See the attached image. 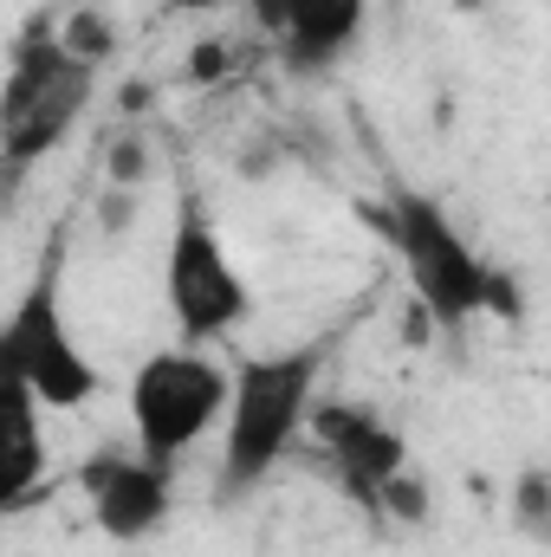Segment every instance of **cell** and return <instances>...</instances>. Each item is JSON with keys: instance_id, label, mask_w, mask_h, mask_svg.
<instances>
[{"instance_id": "obj_1", "label": "cell", "mask_w": 551, "mask_h": 557, "mask_svg": "<svg viewBox=\"0 0 551 557\" xmlns=\"http://www.w3.org/2000/svg\"><path fill=\"white\" fill-rule=\"evenodd\" d=\"M364 221L396 247L409 292L421 298V311L441 324V331H467L474 318L500 311V318H519V292L506 285V273H493L474 240L454 227V214L421 195L409 182H396L383 201H364Z\"/></svg>"}, {"instance_id": "obj_2", "label": "cell", "mask_w": 551, "mask_h": 557, "mask_svg": "<svg viewBox=\"0 0 551 557\" xmlns=\"http://www.w3.org/2000/svg\"><path fill=\"white\" fill-rule=\"evenodd\" d=\"M318 370H325L318 344L234 363V396L221 421V499H241L273 480V467L292 454V441L318 409Z\"/></svg>"}, {"instance_id": "obj_3", "label": "cell", "mask_w": 551, "mask_h": 557, "mask_svg": "<svg viewBox=\"0 0 551 557\" xmlns=\"http://www.w3.org/2000/svg\"><path fill=\"white\" fill-rule=\"evenodd\" d=\"M59 260L65 247L52 240L46 267L33 273V285L13 298L7 324H0V383H20L46 416H72L98 396V363L78 350L72 324H65V298H59Z\"/></svg>"}, {"instance_id": "obj_4", "label": "cell", "mask_w": 551, "mask_h": 557, "mask_svg": "<svg viewBox=\"0 0 551 557\" xmlns=\"http://www.w3.org/2000/svg\"><path fill=\"white\" fill-rule=\"evenodd\" d=\"M91 85L98 65H85L59 33H26L13 46V72L0 91V162L13 182H26L39 156H52L72 137V124L91 104Z\"/></svg>"}, {"instance_id": "obj_5", "label": "cell", "mask_w": 551, "mask_h": 557, "mask_svg": "<svg viewBox=\"0 0 551 557\" xmlns=\"http://www.w3.org/2000/svg\"><path fill=\"white\" fill-rule=\"evenodd\" d=\"M228 396H234V370H221L201 344L156 350L131 376V441L149 460L182 467V454L228 421Z\"/></svg>"}, {"instance_id": "obj_6", "label": "cell", "mask_w": 551, "mask_h": 557, "mask_svg": "<svg viewBox=\"0 0 551 557\" xmlns=\"http://www.w3.org/2000/svg\"><path fill=\"white\" fill-rule=\"evenodd\" d=\"M162 298H169V318H175L182 344H215V337H228L234 324H247V311H254L247 278H241L234 253L221 247V234H215V221L201 214L195 195H182L175 227H169Z\"/></svg>"}, {"instance_id": "obj_7", "label": "cell", "mask_w": 551, "mask_h": 557, "mask_svg": "<svg viewBox=\"0 0 551 557\" xmlns=\"http://www.w3.org/2000/svg\"><path fill=\"white\" fill-rule=\"evenodd\" d=\"M78 493H85V506H91V525H98L111 545H143V539H156V532L169 525V512H175V467L149 460L143 447H131V454L105 447V454H91V460L78 467Z\"/></svg>"}, {"instance_id": "obj_8", "label": "cell", "mask_w": 551, "mask_h": 557, "mask_svg": "<svg viewBox=\"0 0 551 557\" xmlns=\"http://www.w3.org/2000/svg\"><path fill=\"white\" fill-rule=\"evenodd\" d=\"M311 441L331 454L344 493L364 499L370 512H377L383 486L409 467V441L377 416V409H364V403H318L311 409Z\"/></svg>"}, {"instance_id": "obj_9", "label": "cell", "mask_w": 551, "mask_h": 557, "mask_svg": "<svg viewBox=\"0 0 551 557\" xmlns=\"http://www.w3.org/2000/svg\"><path fill=\"white\" fill-rule=\"evenodd\" d=\"M254 20L279 39L292 72H325L364 39V0H254Z\"/></svg>"}, {"instance_id": "obj_10", "label": "cell", "mask_w": 551, "mask_h": 557, "mask_svg": "<svg viewBox=\"0 0 551 557\" xmlns=\"http://www.w3.org/2000/svg\"><path fill=\"white\" fill-rule=\"evenodd\" d=\"M39 403L20 389V383H7V512H20L39 486H46V441H39Z\"/></svg>"}, {"instance_id": "obj_11", "label": "cell", "mask_w": 551, "mask_h": 557, "mask_svg": "<svg viewBox=\"0 0 551 557\" xmlns=\"http://www.w3.org/2000/svg\"><path fill=\"white\" fill-rule=\"evenodd\" d=\"M513 525H519V532H532L539 545L551 539V473L532 467V473H519V480H513Z\"/></svg>"}, {"instance_id": "obj_12", "label": "cell", "mask_w": 551, "mask_h": 557, "mask_svg": "<svg viewBox=\"0 0 551 557\" xmlns=\"http://www.w3.org/2000/svg\"><path fill=\"white\" fill-rule=\"evenodd\" d=\"M59 39H65L85 65H105V59L118 52V26H111L105 13H72V20L59 26Z\"/></svg>"}, {"instance_id": "obj_13", "label": "cell", "mask_w": 551, "mask_h": 557, "mask_svg": "<svg viewBox=\"0 0 551 557\" xmlns=\"http://www.w3.org/2000/svg\"><path fill=\"white\" fill-rule=\"evenodd\" d=\"M156 162H149V143L137 131H124V137L105 149V188H143V175H149Z\"/></svg>"}, {"instance_id": "obj_14", "label": "cell", "mask_w": 551, "mask_h": 557, "mask_svg": "<svg viewBox=\"0 0 551 557\" xmlns=\"http://www.w3.org/2000/svg\"><path fill=\"white\" fill-rule=\"evenodd\" d=\"M377 512H383V519H396V525H421V519H428V480L403 467V473H396V480L383 486Z\"/></svg>"}, {"instance_id": "obj_15", "label": "cell", "mask_w": 551, "mask_h": 557, "mask_svg": "<svg viewBox=\"0 0 551 557\" xmlns=\"http://www.w3.org/2000/svg\"><path fill=\"white\" fill-rule=\"evenodd\" d=\"M131 214H137V188H105V195H98V227H105V234H124Z\"/></svg>"}, {"instance_id": "obj_16", "label": "cell", "mask_w": 551, "mask_h": 557, "mask_svg": "<svg viewBox=\"0 0 551 557\" xmlns=\"http://www.w3.org/2000/svg\"><path fill=\"white\" fill-rule=\"evenodd\" d=\"M162 7H175V13H221L228 0H162Z\"/></svg>"}, {"instance_id": "obj_17", "label": "cell", "mask_w": 551, "mask_h": 557, "mask_svg": "<svg viewBox=\"0 0 551 557\" xmlns=\"http://www.w3.org/2000/svg\"><path fill=\"white\" fill-rule=\"evenodd\" d=\"M215 65H221V46H201V52H195V72L215 78Z\"/></svg>"}]
</instances>
